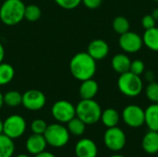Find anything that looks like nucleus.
Segmentation results:
<instances>
[{"mask_svg": "<svg viewBox=\"0 0 158 157\" xmlns=\"http://www.w3.org/2000/svg\"><path fill=\"white\" fill-rule=\"evenodd\" d=\"M145 70V65L144 62L141 59H135L133 61H131V68H130V71L141 76Z\"/></svg>", "mask_w": 158, "mask_h": 157, "instance_id": "obj_30", "label": "nucleus"}, {"mask_svg": "<svg viewBox=\"0 0 158 157\" xmlns=\"http://www.w3.org/2000/svg\"><path fill=\"white\" fill-rule=\"evenodd\" d=\"M143 37V45L154 52H158V28L153 27L145 30Z\"/></svg>", "mask_w": 158, "mask_h": 157, "instance_id": "obj_19", "label": "nucleus"}, {"mask_svg": "<svg viewBox=\"0 0 158 157\" xmlns=\"http://www.w3.org/2000/svg\"><path fill=\"white\" fill-rule=\"evenodd\" d=\"M132 157H138V156H132Z\"/></svg>", "mask_w": 158, "mask_h": 157, "instance_id": "obj_42", "label": "nucleus"}, {"mask_svg": "<svg viewBox=\"0 0 158 157\" xmlns=\"http://www.w3.org/2000/svg\"><path fill=\"white\" fill-rule=\"evenodd\" d=\"M145 78L146 80L148 81V82H151V81H154V79H155V76H154V73L152 71H148L146 72V75H145Z\"/></svg>", "mask_w": 158, "mask_h": 157, "instance_id": "obj_34", "label": "nucleus"}, {"mask_svg": "<svg viewBox=\"0 0 158 157\" xmlns=\"http://www.w3.org/2000/svg\"><path fill=\"white\" fill-rule=\"evenodd\" d=\"M81 3L89 9H96L101 6L102 0H81Z\"/></svg>", "mask_w": 158, "mask_h": 157, "instance_id": "obj_32", "label": "nucleus"}, {"mask_svg": "<svg viewBox=\"0 0 158 157\" xmlns=\"http://www.w3.org/2000/svg\"><path fill=\"white\" fill-rule=\"evenodd\" d=\"M118 45L125 53H137L143 46V37L136 32L129 31L120 35L118 39Z\"/></svg>", "mask_w": 158, "mask_h": 157, "instance_id": "obj_11", "label": "nucleus"}, {"mask_svg": "<svg viewBox=\"0 0 158 157\" xmlns=\"http://www.w3.org/2000/svg\"><path fill=\"white\" fill-rule=\"evenodd\" d=\"M145 95L152 104H158V82L151 81L145 88Z\"/></svg>", "mask_w": 158, "mask_h": 157, "instance_id": "obj_27", "label": "nucleus"}, {"mask_svg": "<svg viewBox=\"0 0 158 157\" xmlns=\"http://www.w3.org/2000/svg\"><path fill=\"white\" fill-rule=\"evenodd\" d=\"M44 136L47 145H50L54 148H62L69 142L70 133L62 124L55 123L47 126Z\"/></svg>", "mask_w": 158, "mask_h": 157, "instance_id": "obj_5", "label": "nucleus"}, {"mask_svg": "<svg viewBox=\"0 0 158 157\" xmlns=\"http://www.w3.org/2000/svg\"><path fill=\"white\" fill-rule=\"evenodd\" d=\"M60 7L71 10L76 7H78L81 4V0H54Z\"/></svg>", "mask_w": 158, "mask_h": 157, "instance_id": "obj_29", "label": "nucleus"}, {"mask_svg": "<svg viewBox=\"0 0 158 157\" xmlns=\"http://www.w3.org/2000/svg\"><path fill=\"white\" fill-rule=\"evenodd\" d=\"M144 124L149 130L158 131V104H152L144 110Z\"/></svg>", "mask_w": 158, "mask_h": 157, "instance_id": "obj_18", "label": "nucleus"}, {"mask_svg": "<svg viewBox=\"0 0 158 157\" xmlns=\"http://www.w3.org/2000/svg\"><path fill=\"white\" fill-rule=\"evenodd\" d=\"M26 150L31 155H38L44 151H45L47 147V143L44 134H35L32 133L28 137L25 143Z\"/></svg>", "mask_w": 158, "mask_h": 157, "instance_id": "obj_14", "label": "nucleus"}, {"mask_svg": "<svg viewBox=\"0 0 158 157\" xmlns=\"http://www.w3.org/2000/svg\"><path fill=\"white\" fill-rule=\"evenodd\" d=\"M67 124H68L67 129L69 132L74 136H81L85 132L86 124L78 117H74Z\"/></svg>", "mask_w": 158, "mask_h": 157, "instance_id": "obj_23", "label": "nucleus"}, {"mask_svg": "<svg viewBox=\"0 0 158 157\" xmlns=\"http://www.w3.org/2000/svg\"><path fill=\"white\" fill-rule=\"evenodd\" d=\"M99 90L98 83L94 79L81 81L79 89V94L81 99H94Z\"/></svg>", "mask_w": 158, "mask_h": 157, "instance_id": "obj_16", "label": "nucleus"}, {"mask_svg": "<svg viewBox=\"0 0 158 157\" xmlns=\"http://www.w3.org/2000/svg\"><path fill=\"white\" fill-rule=\"evenodd\" d=\"M103 125L106 128H113L118 125L120 120L119 113L115 108H106L102 111L101 118Z\"/></svg>", "mask_w": 158, "mask_h": 157, "instance_id": "obj_20", "label": "nucleus"}, {"mask_svg": "<svg viewBox=\"0 0 158 157\" xmlns=\"http://www.w3.org/2000/svg\"><path fill=\"white\" fill-rule=\"evenodd\" d=\"M34 157H56L55 155H53L52 153H50V152H46V151H44V152H42V153H40V154H38V155H35Z\"/></svg>", "mask_w": 158, "mask_h": 157, "instance_id": "obj_33", "label": "nucleus"}, {"mask_svg": "<svg viewBox=\"0 0 158 157\" xmlns=\"http://www.w3.org/2000/svg\"><path fill=\"white\" fill-rule=\"evenodd\" d=\"M4 105V94H2V93L0 92V109L3 107Z\"/></svg>", "mask_w": 158, "mask_h": 157, "instance_id": "obj_37", "label": "nucleus"}, {"mask_svg": "<svg viewBox=\"0 0 158 157\" xmlns=\"http://www.w3.org/2000/svg\"><path fill=\"white\" fill-rule=\"evenodd\" d=\"M75 107L76 117L81 119L86 125H94L101 118L102 108L94 99H81Z\"/></svg>", "mask_w": 158, "mask_h": 157, "instance_id": "obj_3", "label": "nucleus"}, {"mask_svg": "<svg viewBox=\"0 0 158 157\" xmlns=\"http://www.w3.org/2000/svg\"><path fill=\"white\" fill-rule=\"evenodd\" d=\"M45 104L46 97L40 90L31 89L22 94V105L30 111L41 110Z\"/></svg>", "mask_w": 158, "mask_h": 157, "instance_id": "obj_10", "label": "nucleus"}, {"mask_svg": "<svg viewBox=\"0 0 158 157\" xmlns=\"http://www.w3.org/2000/svg\"><path fill=\"white\" fill-rule=\"evenodd\" d=\"M152 1H155V2H158V0H152Z\"/></svg>", "mask_w": 158, "mask_h": 157, "instance_id": "obj_41", "label": "nucleus"}, {"mask_svg": "<svg viewBox=\"0 0 158 157\" xmlns=\"http://www.w3.org/2000/svg\"><path fill=\"white\" fill-rule=\"evenodd\" d=\"M109 157H127V156H125V155H122L116 154V155H110Z\"/></svg>", "mask_w": 158, "mask_h": 157, "instance_id": "obj_39", "label": "nucleus"}, {"mask_svg": "<svg viewBox=\"0 0 158 157\" xmlns=\"http://www.w3.org/2000/svg\"><path fill=\"white\" fill-rule=\"evenodd\" d=\"M127 143L125 132L118 126L107 128L104 133L105 146L112 152H119L124 149Z\"/></svg>", "mask_w": 158, "mask_h": 157, "instance_id": "obj_7", "label": "nucleus"}, {"mask_svg": "<svg viewBox=\"0 0 158 157\" xmlns=\"http://www.w3.org/2000/svg\"><path fill=\"white\" fill-rule=\"evenodd\" d=\"M118 88L123 95L127 97H136L142 93L143 82L141 76L128 71L119 75Z\"/></svg>", "mask_w": 158, "mask_h": 157, "instance_id": "obj_4", "label": "nucleus"}, {"mask_svg": "<svg viewBox=\"0 0 158 157\" xmlns=\"http://www.w3.org/2000/svg\"><path fill=\"white\" fill-rule=\"evenodd\" d=\"M16 157H30L28 155H25V154H20V155H17Z\"/></svg>", "mask_w": 158, "mask_h": 157, "instance_id": "obj_40", "label": "nucleus"}, {"mask_svg": "<svg viewBox=\"0 0 158 157\" xmlns=\"http://www.w3.org/2000/svg\"><path fill=\"white\" fill-rule=\"evenodd\" d=\"M4 104L10 107L22 105V94L18 91H9L4 94Z\"/></svg>", "mask_w": 158, "mask_h": 157, "instance_id": "obj_25", "label": "nucleus"}, {"mask_svg": "<svg viewBox=\"0 0 158 157\" xmlns=\"http://www.w3.org/2000/svg\"><path fill=\"white\" fill-rule=\"evenodd\" d=\"M112 26H113V30L118 33L119 35L127 32L130 31L131 28V24L129 19L124 17V16H118L113 19L112 22Z\"/></svg>", "mask_w": 158, "mask_h": 157, "instance_id": "obj_24", "label": "nucleus"}, {"mask_svg": "<svg viewBox=\"0 0 158 157\" xmlns=\"http://www.w3.org/2000/svg\"><path fill=\"white\" fill-rule=\"evenodd\" d=\"M3 133V121L0 119V134Z\"/></svg>", "mask_w": 158, "mask_h": 157, "instance_id": "obj_38", "label": "nucleus"}, {"mask_svg": "<svg viewBox=\"0 0 158 157\" xmlns=\"http://www.w3.org/2000/svg\"><path fill=\"white\" fill-rule=\"evenodd\" d=\"M51 114L57 122L68 123L76 117V107L72 103L67 100H59L53 105Z\"/></svg>", "mask_w": 158, "mask_h": 157, "instance_id": "obj_8", "label": "nucleus"}, {"mask_svg": "<svg viewBox=\"0 0 158 157\" xmlns=\"http://www.w3.org/2000/svg\"><path fill=\"white\" fill-rule=\"evenodd\" d=\"M69 70L73 78L80 81L93 79L96 72V61L87 52L77 53L70 59Z\"/></svg>", "mask_w": 158, "mask_h": 157, "instance_id": "obj_1", "label": "nucleus"}, {"mask_svg": "<svg viewBox=\"0 0 158 157\" xmlns=\"http://www.w3.org/2000/svg\"><path fill=\"white\" fill-rule=\"evenodd\" d=\"M15 77L14 68L8 64L2 62L0 64V86L8 84Z\"/></svg>", "mask_w": 158, "mask_h": 157, "instance_id": "obj_22", "label": "nucleus"}, {"mask_svg": "<svg viewBox=\"0 0 158 157\" xmlns=\"http://www.w3.org/2000/svg\"><path fill=\"white\" fill-rule=\"evenodd\" d=\"M47 124L46 122L44 120V119H41V118H37V119H34L31 124V130L32 131V133H35V134H44L46 128H47Z\"/></svg>", "mask_w": 158, "mask_h": 157, "instance_id": "obj_28", "label": "nucleus"}, {"mask_svg": "<svg viewBox=\"0 0 158 157\" xmlns=\"http://www.w3.org/2000/svg\"><path fill=\"white\" fill-rule=\"evenodd\" d=\"M42 16V10L41 8L36 5H28L25 6L24 10V19H26L28 21H37L40 19Z\"/></svg>", "mask_w": 158, "mask_h": 157, "instance_id": "obj_26", "label": "nucleus"}, {"mask_svg": "<svg viewBox=\"0 0 158 157\" xmlns=\"http://www.w3.org/2000/svg\"><path fill=\"white\" fill-rule=\"evenodd\" d=\"M26 129V120L19 115H11L3 121V133L12 140L20 138Z\"/></svg>", "mask_w": 158, "mask_h": 157, "instance_id": "obj_6", "label": "nucleus"}, {"mask_svg": "<svg viewBox=\"0 0 158 157\" xmlns=\"http://www.w3.org/2000/svg\"><path fill=\"white\" fill-rule=\"evenodd\" d=\"M25 6L21 0H5L0 6V20L6 26L19 24L24 19Z\"/></svg>", "mask_w": 158, "mask_h": 157, "instance_id": "obj_2", "label": "nucleus"}, {"mask_svg": "<svg viewBox=\"0 0 158 157\" xmlns=\"http://www.w3.org/2000/svg\"><path fill=\"white\" fill-rule=\"evenodd\" d=\"M151 15H152V17L157 21L158 20V8H155L153 11H152V13H151Z\"/></svg>", "mask_w": 158, "mask_h": 157, "instance_id": "obj_36", "label": "nucleus"}, {"mask_svg": "<svg viewBox=\"0 0 158 157\" xmlns=\"http://www.w3.org/2000/svg\"><path fill=\"white\" fill-rule=\"evenodd\" d=\"M143 150L147 155H156L158 153V131L149 130L144 134L142 140Z\"/></svg>", "mask_w": 158, "mask_h": 157, "instance_id": "obj_15", "label": "nucleus"}, {"mask_svg": "<svg viewBox=\"0 0 158 157\" xmlns=\"http://www.w3.org/2000/svg\"><path fill=\"white\" fill-rule=\"evenodd\" d=\"M74 152L76 157H97L98 148L93 140L83 138L78 141L75 145Z\"/></svg>", "mask_w": 158, "mask_h": 157, "instance_id": "obj_12", "label": "nucleus"}, {"mask_svg": "<svg viewBox=\"0 0 158 157\" xmlns=\"http://www.w3.org/2000/svg\"><path fill=\"white\" fill-rule=\"evenodd\" d=\"M15 153L14 140L4 133L0 134V157H12Z\"/></svg>", "mask_w": 158, "mask_h": 157, "instance_id": "obj_21", "label": "nucleus"}, {"mask_svg": "<svg viewBox=\"0 0 158 157\" xmlns=\"http://www.w3.org/2000/svg\"><path fill=\"white\" fill-rule=\"evenodd\" d=\"M156 20L152 17L151 14H147L143 16L142 19V26L144 30H148L153 27H156Z\"/></svg>", "mask_w": 158, "mask_h": 157, "instance_id": "obj_31", "label": "nucleus"}, {"mask_svg": "<svg viewBox=\"0 0 158 157\" xmlns=\"http://www.w3.org/2000/svg\"><path fill=\"white\" fill-rule=\"evenodd\" d=\"M87 53L95 61L103 60L109 54V45L102 39H94L88 44Z\"/></svg>", "mask_w": 158, "mask_h": 157, "instance_id": "obj_13", "label": "nucleus"}, {"mask_svg": "<svg viewBox=\"0 0 158 157\" xmlns=\"http://www.w3.org/2000/svg\"><path fill=\"white\" fill-rule=\"evenodd\" d=\"M4 57H5V49H4V46H3V44L0 43V64L3 62V60H4Z\"/></svg>", "mask_w": 158, "mask_h": 157, "instance_id": "obj_35", "label": "nucleus"}, {"mask_svg": "<svg viewBox=\"0 0 158 157\" xmlns=\"http://www.w3.org/2000/svg\"><path fill=\"white\" fill-rule=\"evenodd\" d=\"M122 120L130 128H141L144 125V110L137 105H129L122 111Z\"/></svg>", "mask_w": 158, "mask_h": 157, "instance_id": "obj_9", "label": "nucleus"}, {"mask_svg": "<svg viewBox=\"0 0 158 157\" xmlns=\"http://www.w3.org/2000/svg\"><path fill=\"white\" fill-rule=\"evenodd\" d=\"M131 60L126 54H117L112 57L111 67L118 74L130 71Z\"/></svg>", "mask_w": 158, "mask_h": 157, "instance_id": "obj_17", "label": "nucleus"}]
</instances>
